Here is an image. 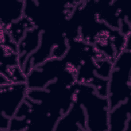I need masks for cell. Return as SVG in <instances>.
Masks as SVG:
<instances>
[{
	"label": "cell",
	"mask_w": 131,
	"mask_h": 131,
	"mask_svg": "<svg viewBox=\"0 0 131 131\" xmlns=\"http://www.w3.org/2000/svg\"><path fill=\"white\" fill-rule=\"evenodd\" d=\"M74 98L84 110L88 130H109L110 106L107 97L99 95L90 85L76 83Z\"/></svg>",
	"instance_id": "cell-1"
},
{
	"label": "cell",
	"mask_w": 131,
	"mask_h": 131,
	"mask_svg": "<svg viewBox=\"0 0 131 131\" xmlns=\"http://www.w3.org/2000/svg\"><path fill=\"white\" fill-rule=\"evenodd\" d=\"M130 48L122 51L114 60L107 83L110 110L131 97Z\"/></svg>",
	"instance_id": "cell-2"
},
{
	"label": "cell",
	"mask_w": 131,
	"mask_h": 131,
	"mask_svg": "<svg viewBox=\"0 0 131 131\" xmlns=\"http://www.w3.org/2000/svg\"><path fill=\"white\" fill-rule=\"evenodd\" d=\"M1 82H26V76L19 62L17 43L2 28H1Z\"/></svg>",
	"instance_id": "cell-3"
},
{
	"label": "cell",
	"mask_w": 131,
	"mask_h": 131,
	"mask_svg": "<svg viewBox=\"0 0 131 131\" xmlns=\"http://www.w3.org/2000/svg\"><path fill=\"white\" fill-rule=\"evenodd\" d=\"M28 89L26 82L1 83V115L11 120L26 97Z\"/></svg>",
	"instance_id": "cell-4"
},
{
	"label": "cell",
	"mask_w": 131,
	"mask_h": 131,
	"mask_svg": "<svg viewBox=\"0 0 131 131\" xmlns=\"http://www.w3.org/2000/svg\"><path fill=\"white\" fill-rule=\"evenodd\" d=\"M54 130L88 131L85 113L80 103L74 100L68 111L57 122Z\"/></svg>",
	"instance_id": "cell-5"
},
{
	"label": "cell",
	"mask_w": 131,
	"mask_h": 131,
	"mask_svg": "<svg viewBox=\"0 0 131 131\" xmlns=\"http://www.w3.org/2000/svg\"><path fill=\"white\" fill-rule=\"evenodd\" d=\"M130 99L110 110L108 131H125L129 129L131 121Z\"/></svg>",
	"instance_id": "cell-6"
},
{
	"label": "cell",
	"mask_w": 131,
	"mask_h": 131,
	"mask_svg": "<svg viewBox=\"0 0 131 131\" xmlns=\"http://www.w3.org/2000/svg\"><path fill=\"white\" fill-rule=\"evenodd\" d=\"M25 1H5L1 4V27L6 28L24 16Z\"/></svg>",
	"instance_id": "cell-7"
}]
</instances>
